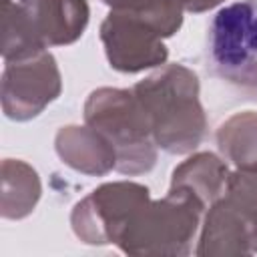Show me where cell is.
Here are the masks:
<instances>
[{
	"instance_id": "8992f818",
	"label": "cell",
	"mask_w": 257,
	"mask_h": 257,
	"mask_svg": "<svg viewBox=\"0 0 257 257\" xmlns=\"http://www.w3.org/2000/svg\"><path fill=\"white\" fill-rule=\"evenodd\" d=\"M60 92V74L50 54L6 62L2 74L4 114L14 120L36 116Z\"/></svg>"
},
{
	"instance_id": "5b68a950",
	"label": "cell",
	"mask_w": 257,
	"mask_h": 257,
	"mask_svg": "<svg viewBox=\"0 0 257 257\" xmlns=\"http://www.w3.org/2000/svg\"><path fill=\"white\" fill-rule=\"evenodd\" d=\"M147 201V187H141L137 183L102 185L74 207V231L88 243L118 241L131 217Z\"/></svg>"
},
{
	"instance_id": "ba28073f",
	"label": "cell",
	"mask_w": 257,
	"mask_h": 257,
	"mask_svg": "<svg viewBox=\"0 0 257 257\" xmlns=\"http://www.w3.org/2000/svg\"><path fill=\"white\" fill-rule=\"evenodd\" d=\"M227 181H229V175H227L225 165L215 155L203 153V155L189 159L179 169H175L171 187L185 189L193 193L199 201L211 203L219 197Z\"/></svg>"
},
{
	"instance_id": "30bf717a",
	"label": "cell",
	"mask_w": 257,
	"mask_h": 257,
	"mask_svg": "<svg viewBox=\"0 0 257 257\" xmlns=\"http://www.w3.org/2000/svg\"><path fill=\"white\" fill-rule=\"evenodd\" d=\"M104 2H106V4H110V6L114 8V6H118V4H122L124 0H104Z\"/></svg>"
},
{
	"instance_id": "52a82bcc",
	"label": "cell",
	"mask_w": 257,
	"mask_h": 257,
	"mask_svg": "<svg viewBox=\"0 0 257 257\" xmlns=\"http://www.w3.org/2000/svg\"><path fill=\"white\" fill-rule=\"evenodd\" d=\"M18 4L42 50L74 42L88 22L84 0H18Z\"/></svg>"
},
{
	"instance_id": "3957f363",
	"label": "cell",
	"mask_w": 257,
	"mask_h": 257,
	"mask_svg": "<svg viewBox=\"0 0 257 257\" xmlns=\"http://www.w3.org/2000/svg\"><path fill=\"white\" fill-rule=\"evenodd\" d=\"M84 118L112 145L118 159V171L143 173L153 167V135L135 92L112 88L92 92L84 106Z\"/></svg>"
},
{
	"instance_id": "9c48e42d",
	"label": "cell",
	"mask_w": 257,
	"mask_h": 257,
	"mask_svg": "<svg viewBox=\"0 0 257 257\" xmlns=\"http://www.w3.org/2000/svg\"><path fill=\"white\" fill-rule=\"evenodd\" d=\"M219 2H223V0H177V4H179L181 8L193 10V12H203V10H207V8L217 6Z\"/></svg>"
},
{
	"instance_id": "6da1fadb",
	"label": "cell",
	"mask_w": 257,
	"mask_h": 257,
	"mask_svg": "<svg viewBox=\"0 0 257 257\" xmlns=\"http://www.w3.org/2000/svg\"><path fill=\"white\" fill-rule=\"evenodd\" d=\"M181 26L177 0H124L114 6L100 28L110 66L137 72L165 62V36Z\"/></svg>"
},
{
	"instance_id": "277c9868",
	"label": "cell",
	"mask_w": 257,
	"mask_h": 257,
	"mask_svg": "<svg viewBox=\"0 0 257 257\" xmlns=\"http://www.w3.org/2000/svg\"><path fill=\"white\" fill-rule=\"evenodd\" d=\"M207 58L219 78L257 90V0L233 2L213 16Z\"/></svg>"
},
{
	"instance_id": "7a4b0ae2",
	"label": "cell",
	"mask_w": 257,
	"mask_h": 257,
	"mask_svg": "<svg viewBox=\"0 0 257 257\" xmlns=\"http://www.w3.org/2000/svg\"><path fill=\"white\" fill-rule=\"evenodd\" d=\"M153 141L169 153L195 149L205 131V116L199 104L197 76L185 66L173 64L135 86Z\"/></svg>"
}]
</instances>
